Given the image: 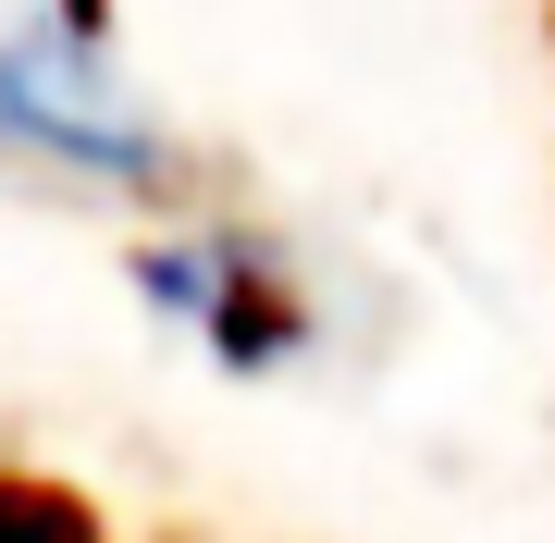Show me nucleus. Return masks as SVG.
I'll return each instance as SVG.
<instances>
[{"mask_svg":"<svg viewBox=\"0 0 555 543\" xmlns=\"http://www.w3.org/2000/svg\"><path fill=\"white\" fill-rule=\"evenodd\" d=\"M185 173H198V148L124 62L112 0H13L0 13V185L173 222Z\"/></svg>","mask_w":555,"mask_h":543,"instance_id":"f257e3e1","label":"nucleus"},{"mask_svg":"<svg viewBox=\"0 0 555 543\" xmlns=\"http://www.w3.org/2000/svg\"><path fill=\"white\" fill-rule=\"evenodd\" d=\"M0 543H100V506L62 494V482H25V469H0Z\"/></svg>","mask_w":555,"mask_h":543,"instance_id":"7ed1b4c3","label":"nucleus"},{"mask_svg":"<svg viewBox=\"0 0 555 543\" xmlns=\"http://www.w3.org/2000/svg\"><path fill=\"white\" fill-rule=\"evenodd\" d=\"M124 297L149 309L160 346L235 371V383H297L358 334L334 260H309V235L284 222H235V210H173L124 235Z\"/></svg>","mask_w":555,"mask_h":543,"instance_id":"f03ea898","label":"nucleus"}]
</instances>
